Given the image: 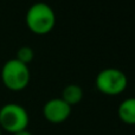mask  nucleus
<instances>
[{"label": "nucleus", "mask_w": 135, "mask_h": 135, "mask_svg": "<svg viewBox=\"0 0 135 135\" xmlns=\"http://www.w3.org/2000/svg\"><path fill=\"white\" fill-rule=\"evenodd\" d=\"M26 25L37 35L49 33L56 24V14L50 5L45 2H36L28 7L26 12Z\"/></svg>", "instance_id": "nucleus-1"}, {"label": "nucleus", "mask_w": 135, "mask_h": 135, "mask_svg": "<svg viewBox=\"0 0 135 135\" xmlns=\"http://www.w3.org/2000/svg\"><path fill=\"white\" fill-rule=\"evenodd\" d=\"M30 123L28 113L18 103H7L0 108V128L7 133H18L27 129Z\"/></svg>", "instance_id": "nucleus-2"}, {"label": "nucleus", "mask_w": 135, "mask_h": 135, "mask_svg": "<svg viewBox=\"0 0 135 135\" xmlns=\"http://www.w3.org/2000/svg\"><path fill=\"white\" fill-rule=\"evenodd\" d=\"M1 81L6 88L13 91L25 89L30 83L31 74L27 64L13 58L7 61L1 68Z\"/></svg>", "instance_id": "nucleus-3"}, {"label": "nucleus", "mask_w": 135, "mask_h": 135, "mask_svg": "<svg viewBox=\"0 0 135 135\" xmlns=\"http://www.w3.org/2000/svg\"><path fill=\"white\" fill-rule=\"evenodd\" d=\"M96 88L108 96H116L123 93L128 84V78L122 70L107 68L101 70L95 78Z\"/></svg>", "instance_id": "nucleus-4"}, {"label": "nucleus", "mask_w": 135, "mask_h": 135, "mask_svg": "<svg viewBox=\"0 0 135 135\" xmlns=\"http://www.w3.org/2000/svg\"><path fill=\"white\" fill-rule=\"evenodd\" d=\"M71 109L69 104L61 97H55L46 101L43 107V116L50 123H63L71 115Z\"/></svg>", "instance_id": "nucleus-5"}, {"label": "nucleus", "mask_w": 135, "mask_h": 135, "mask_svg": "<svg viewBox=\"0 0 135 135\" xmlns=\"http://www.w3.org/2000/svg\"><path fill=\"white\" fill-rule=\"evenodd\" d=\"M117 115L123 123L135 126V97L123 100L119 105Z\"/></svg>", "instance_id": "nucleus-6"}, {"label": "nucleus", "mask_w": 135, "mask_h": 135, "mask_svg": "<svg viewBox=\"0 0 135 135\" xmlns=\"http://www.w3.org/2000/svg\"><path fill=\"white\" fill-rule=\"evenodd\" d=\"M62 100L65 101L70 107L78 104L83 98V89L76 83L68 84L62 91Z\"/></svg>", "instance_id": "nucleus-7"}, {"label": "nucleus", "mask_w": 135, "mask_h": 135, "mask_svg": "<svg viewBox=\"0 0 135 135\" xmlns=\"http://www.w3.org/2000/svg\"><path fill=\"white\" fill-rule=\"evenodd\" d=\"M33 57H35V51L32 47L30 46H21L19 47V50L17 51V57L16 59H18L19 62L24 64H28L30 62H32Z\"/></svg>", "instance_id": "nucleus-8"}, {"label": "nucleus", "mask_w": 135, "mask_h": 135, "mask_svg": "<svg viewBox=\"0 0 135 135\" xmlns=\"http://www.w3.org/2000/svg\"><path fill=\"white\" fill-rule=\"evenodd\" d=\"M12 135H33V134L31 133L30 131H27V129H24V131H20V132H18V133H14Z\"/></svg>", "instance_id": "nucleus-9"}, {"label": "nucleus", "mask_w": 135, "mask_h": 135, "mask_svg": "<svg viewBox=\"0 0 135 135\" xmlns=\"http://www.w3.org/2000/svg\"><path fill=\"white\" fill-rule=\"evenodd\" d=\"M0 135H2V131H1V128H0Z\"/></svg>", "instance_id": "nucleus-10"}, {"label": "nucleus", "mask_w": 135, "mask_h": 135, "mask_svg": "<svg viewBox=\"0 0 135 135\" xmlns=\"http://www.w3.org/2000/svg\"><path fill=\"white\" fill-rule=\"evenodd\" d=\"M134 90H135V86H134Z\"/></svg>", "instance_id": "nucleus-11"}]
</instances>
